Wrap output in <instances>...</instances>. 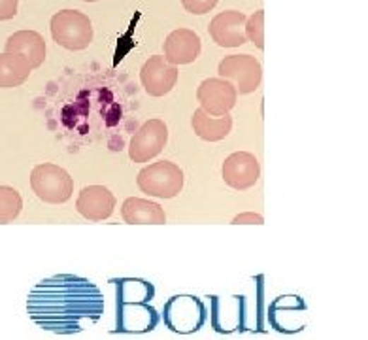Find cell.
<instances>
[{
  "label": "cell",
  "mask_w": 368,
  "mask_h": 340,
  "mask_svg": "<svg viewBox=\"0 0 368 340\" xmlns=\"http://www.w3.org/2000/svg\"><path fill=\"white\" fill-rule=\"evenodd\" d=\"M27 312L44 331L76 334L81 331V322H98L102 317L104 295L87 278L55 274L32 288Z\"/></svg>",
  "instance_id": "6da1fadb"
},
{
  "label": "cell",
  "mask_w": 368,
  "mask_h": 340,
  "mask_svg": "<svg viewBox=\"0 0 368 340\" xmlns=\"http://www.w3.org/2000/svg\"><path fill=\"white\" fill-rule=\"evenodd\" d=\"M53 40L70 52H81L91 46L93 25L85 13L78 10H61L52 18L49 23Z\"/></svg>",
  "instance_id": "7a4b0ae2"
},
{
  "label": "cell",
  "mask_w": 368,
  "mask_h": 340,
  "mask_svg": "<svg viewBox=\"0 0 368 340\" xmlns=\"http://www.w3.org/2000/svg\"><path fill=\"white\" fill-rule=\"evenodd\" d=\"M30 187L40 201L63 204L74 193V180L64 168L53 163H42L30 172Z\"/></svg>",
  "instance_id": "3957f363"
},
{
  "label": "cell",
  "mask_w": 368,
  "mask_h": 340,
  "mask_svg": "<svg viewBox=\"0 0 368 340\" xmlns=\"http://www.w3.org/2000/svg\"><path fill=\"white\" fill-rule=\"evenodd\" d=\"M138 187L150 197L174 199L184 187V172L172 161L151 163L138 172Z\"/></svg>",
  "instance_id": "277c9868"
},
{
  "label": "cell",
  "mask_w": 368,
  "mask_h": 340,
  "mask_svg": "<svg viewBox=\"0 0 368 340\" xmlns=\"http://www.w3.org/2000/svg\"><path fill=\"white\" fill-rule=\"evenodd\" d=\"M218 72L225 80L235 81L236 93L248 95L259 89L263 69L254 55H227L219 63Z\"/></svg>",
  "instance_id": "5b68a950"
},
{
  "label": "cell",
  "mask_w": 368,
  "mask_h": 340,
  "mask_svg": "<svg viewBox=\"0 0 368 340\" xmlns=\"http://www.w3.org/2000/svg\"><path fill=\"white\" fill-rule=\"evenodd\" d=\"M204 320L206 310L196 297H172L165 306V323L176 333H195Z\"/></svg>",
  "instance_id": "8992f818"
},
{
  "label": "cell",
  "mask_w": 368,
  "mask_h": 340,
  "mask_svg": "<svg viewBox=\"0 0 368 340\" xmlns=\"http://www.w3.org/2000/svg\"><path fill=\"white\" fill-rule=\"evenodd\" d=\"M168 129L162 119H150L131 139L129 157L133 163H148L155 159L167 146Z\"/></svg>",
  "instance_id": "52a82bcc"
},
{
  "label": "cell",
  "mask_w": 368,
  "mask_h": 340,
  "mask_svg": "<svg viewBox=\"0 0 368 340\" xmlns=\"http://www.w3.org/2000/svg\"><path fill=\"white\" fill-rule=\"evenodd\" d=\"M236 87L225 78H208L196 89L201 108L210 116L229 114L236 106Z\"/></svg>",
  "instance_id": "ba28073f"
},
{
  "label": "cell",
  "mask_w": 368,
  "mask_h": 340,
  "mask_svg": "<svg viewBox=\"0 0 368 340\" xmlns=\"http://www.w3.org/2000/svg\"><path fill=\"white\" fill-rule=\"evenodd\" d=\"M225 184L236 191H246L259 182L261 167L257 157L249 151H236L225 159L223 168Z\"/></svg>",
  "instance_id": "9c48e42d"
},
{
  "label": "cell",
  "mask_w": 368,
  "mask_h": 340,
  "mask_svg": "<svg viewBox=\"0 0 368 340\" xmlns=\"http://www.w3.org/2000/svg\"><path fill=\"white\" fill-rule=\"evenodd\" d=\"M140 81L151 97H165L178 81V66L170 64L161 55H153L140 70Z\"/></svg>",
  "instance_id": "30bf717a"
},
{
  "label": "cell",
  "mask_w": 368,
  "mask_h": 340,
  "mask_svg": "<svg viewBox=\"0 0 368 340\" xmlns=\"http://www.w3.org/2000/svg\"><path fill=\"white\" fill-rule=\"evenodd\" d=\"M210 36L221 47H238L248 42L246 36V16L236 10H227L210 21Z\"/></svg>",
  "instance_id": "8fae6325"
},
{
  "label": "cell",
  "mask_w": 368,
  "mask_h": 340,
  "mask_svg": "<svg viewBox=\"0 0 368 340\" xmlns=\"http://www.w3.org/2000/svg\"><path fill=\"white\" fill-rule=\"evenodd\" d=\"M78 212L91 221H104L114 213L115 195L104 185H87L76 201Z\"/></svg>",
  "instance_id": "7c38bea8"
},
{
  "label": "cell",
  "mask_w": 368,
  "mask_h": 340,
  "mask_svg": "<svg viewBox=\"0 0 368 340\" xmlns=\"http://www.w3.org/2000/svg\"><path fill=\"white\" fill-rule=\"evenodd\" d=\"M201 38L195 30L176 29L165 40V59L170 64H189L201 55Z\"/></svg>",
  "instance_id": "4fadbf2b"
},
{
  "label": "cell",
  "mask_w": 368,
  "mask_h": 340,
  "mask_svg": "<svg viewBox=\"0 0 368 340\" xmlns=\"http://www.w3.org/2000/svg\"><path fill=\"white\" fill-rule=\"evenodd\" d=\"M4 52L19 53L29 61L30 69H38L46 61V40L36 30H18L8 38Z\"/></svg>",
  "instance_id": "5bb4252c"
},
{
  "label": "cell",
  "mask_w": 368,
  "mask_h": 340,
  "mask_svg": "<svg viewBox=\"0 0 368 340\" xmlns=\"http://www.w3.org/2000/svg\"><path fill=\"white\" fill-rule=\"evenodd\" d=\"M121 216L125 223L131 225H162L167 223V213L161 204L153 201H146L138 197H131L123 202Z\"/></svg>",
  "instance_id": "9a60e30c"
},
{
  "label": "cell",
  "mask_w": 368,
  "mask_h": 340,
  "mask_svg": "<svg viewBox=\"0 0 368 340\" xmlns=\"http://www.w3.org/2000/svg\"><path fill=\"white\" fill-rule=\"evenodd\" d=\"M193 129L198 139L206 142H219L229 136L232 129V116L223 114V116H210L204 110L198 108L193 114Z\"/></svg>",
  "instance_id": "2e32d148"
},
{
  "label": "cell",
  "mask_w": 368,
  "mask_h": 340,
  "mask_svg": "<svg viewBox=\"0 0 368 340\" xmlns=\"http://www.w3.org/2000/svg\"><path fill=\"white\" fill-rule=\"evenodd\" d=\"M29 61L13 52L0 53V89L19 87L29 80L30 76Z\"/></svg>",
  "instance_id": "e0dca14e"
},
{
  "label": "cell",
  "mask_w": 368,
  "mask_h": 340,
  "mask_svg": "<svg viewBox=\"0 0 368 340\" xmlns=\"http://www.w3.org/2000/svg\"><path fill=\"white\" fill-rule=\"evenodd\" d=\"M23 210V199L10 185H0V225L10 223Z\"/></svg>",
  "instance_id": "ac0fdd59"
},
{
  "label": "cell",
  "mask_w": 368,
  "mask_h": 340,
  "mask_svg": "<svg viewBox=\"0 0 368 340\" xmlns=\"http://www.w3.org/2000/svg\"><path fill=\"white\" fill-rule=\"evenodd\" d=\"M246 36L259 49L265 47V10H257L251 18H246Z\"/></svg>",
  "instance_id": "d6986e66"
},
{
  "label": "cell",
  "mask_w": 368,
  "mask_h": 340,
  "mask_svg": "<svg viewBox=\"0 0 368 340\" xmlns=\"http://www.w3.org/2000/svg\"><path fill=\"white\" fill-rule=\"evenodd\" d=\"M185 12L193 13V16H202V13L212 12L218 0H182Z\"/></svg>",
  "instance_id": "ffe728a7"
},
{
  "label": "cell",
  "mask_w": 368,
  "mask_h": 340,
  "mask_svg": "<svg viewBox=\"0 0 368 340\" xmlns=\"http://www.w3.org/2000/svg\"><path fill=\"white\" fill-rule=\"evenodd\" d=\"M18 2L19 0H0V21H8V19L16 18Z\"/></svg>",
  "instance_id": "44dd1931"
},
{
  "label": "cell",
  "mask_w": 368,
  "mask_h": 340,
  "mask_svg": "<svg viewBox=\"0 0 368 340\" xmlns=\"http://www.w3.org/2000/svg\"><path fill=\"white\" fill-rule=\"evenodd\" d=\"M244 223H255V225H263L265 223V218L261 213H254V212H244L240 216H236L232 219V225H244Z\"/></svg>",
  "instance_id": "7402d4cb"
},
{
  "label": "cell",
  "mask_w": 368,
  "mask_h": 340,
  "mask_svg": "<svg viewBox=\"0 0 368 340\" xmlns=\"http://www.w3.org/2000/svg\"><path fill=\"white\" fill-rule=\"evenodd\" d=\"M85 2H97V0H85Z\"/></svg>",
  "instance_id": "603a6c76"
}]
</instances>
